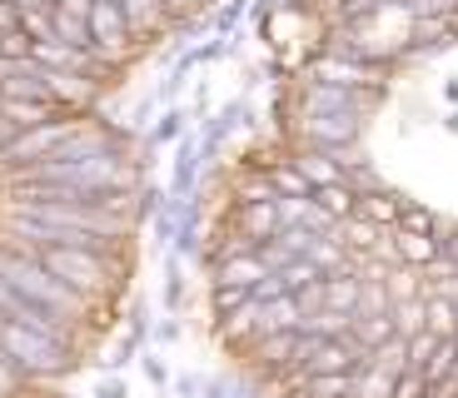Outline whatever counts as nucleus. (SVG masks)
<instances>
[{
    "instance_id": "nucleus-1",
    "label": "nucleus",
    "mask_w": 458,
    "mask_h": 398,
    "mask_svg": "<svg viewBox=\"0 0 458 398\" xmlns=\"http://www.w3.org/2000/svg\"><path fill=\"white\" fill-rule=\"evenodd\" d=\"M0 279H5L21 299H30L35 309L65 318V324H81V318L90 314V299H81L70 284H60L55 274L35 259L30 250H15V244L11 250H0Z\"/></svg>"
},
{
    "instance_id": "nucleus-2",
    "label": "nucleus",
    "mask_w": 458,
    "mask_h": 398,
    "mask_svg": "<svg viewBox=\"0 0 458 398\" xmlns=\"http://www.w3.org/2000/svg\"><path fill=\"white\" fill-rule=\"evenodd\" d=\"M0 353L21 368L25 378H65L75 374V339H60L46 329H25V324H0Z\"/></svg>"
},
{
    "instance_id": "nucleus-3",
    "label": "nucleus",
    "mask_w": 458,
    "mask_h": 398,
    "mask_svg": "<svg viewBox=\"0 0 458 398\" xmlns=\"http://www.w3.org/2000/svg\"><path fill=\"white\" fill-rule=\"evenodd\" d=\"M35 259L55 274L60 284H70L81 299H105L114 289V274H120V254L110 250H75V244H55V250H30Z\"/></svg>"
},
{
    "instance_id": "nucleus-4",
    "label": "nucleus",
    "mask_w": 458,
    "mask_h": 398,
    "mask_svg": "<svg viewBox=\"0 0 458 398\" xmlns=\"http://www.w3.org/2000/svg\"><path fill=\"white\" fill-rule=\"evenodd\" d=\"M75 120H65V114H55V120H46V125H30V130H15V135L0 140V170H30V165H40V159H50L60 145H65L70 135H75Z\"/></svg>"
},
{
    "instance_id": "nucleus-5",
    "label": "nucleus",
    "mask_w": 458,
    "mask_h": 398,
    "mask_svg": "<svg viewBox=\"0 0 458 398\" xmlns=\"http://www.w3.org/2000/svg\"><path fill=\"white\" fill-rule=\"evenodd\" d=\"M369 105H374V90H349V85L304 80V90H299V120L304 114H364Z\"/></svg>"
},
{
    "instance_id": "nucleus-6",
    "label": "nucleus",
    "mask_w": 458,
    "mask_h": 398,
    "mask_svg": "<svg viewBox=\"0 0 458 398\" xmlns=\"http://www.w3.org/2000/svg\"><path fill=\"white\" fill-rule=\"evenodd\" d=\"M299 135L314 149L344 155V149H354L359 135H364V114H304V120H299Z\"/></svg>"
},
{
    "instance_id": "nucleus-7",
    "label": "nucleus",
    "mask_w": 458,
    "mask_h": 398,
    "mask_svg": "<svg viewBox=\"0 0 458 398\" xmlns=\"http://www.w3.org/2000/svg\"><path fill=\"white\" fill-rule=\"evenodd\" d=\"M234 229L250 244L279 234V199H234Z\"/></svg>"
},
{
    "instance_id": "nucleus-8",
    "label": "nucleus",
    "mask_w": 458,
    "mask_h": 398,
    "mask_svg": "<svg viewBox=\"0 0 458 398\" xmlns=\"http://www.w3.org/2000/svg\"><path fill=\"white\" fill-rule=\"evenodd\" d=\"M264 259L254 254V244L250 250H234V254H225V259H215V284H234V289H250L254 294V284L264 279Z\"/></svg>"
},
{
    "instance_id": "nucleus-9",
    "label": "nucleus",
    "mask_w": 458,
    "mask_h": 398,
    "mask_svg": "<svg viewBox=\"0 0 458 398\" xmlns=\"http://www.w3.org/2000/svg\"><path fill=\"white\" fill-rule=\"evenodd\" d=\"M294 343H299V329H289V334H254L250 353H254V364H259L264 374H284V368H294Z\"/></svg>"
},
{
    "instance_id": "nucleus-10",
    "label": "nucleus",
    "mask_w": 458,
    "mask_h": 398,
    "mask_svg": "<svg viewBox=\"0 0 458 398\" xmlns=\"http://www.w3.org/2000/svg\"><path fill=\"white\" fill-rule=\"evenodd\" d=\"M95 95H100V85H95L90 75H75V70H50V100H55L65 114L95 105Z\"/></svg>"
},
{
    "instance_id": "nucleus-11",
    "label": "nucleus",
    "mask_w": 458,
    "mask_h": 398,
    "mask_svg": "<svg viewBox=\"0 0 458 398\" xmlns=\"http://www.w3.org/2000/svg\"><path fill=\"white\" fill-rule=\"evenodd\" d=\"M359 289H364L359 264H344V269L324 274V309H334V314H354V309H359Z\"/></svg>"
},
{
    "instance_id": "nucleus-12",
    "label": "nucleus",
    "mask_w": 458,
    "mask_h": 398,
    "mask_svg": "<svg viewBox=\"0 0 458 398\" xmlns=\"http://www.w3.org/2000/svg\"><path fill=\"white\" fill-rule=\"evenodd\" d=\"M289 159H294V170L304 174V180H310L314 190H319V184H339V180H344V165H339V155H334V149L299 145Z\"/></svg>"
},
{
    "instance_id": "nucleus-13",
    "label": "nucleus",
    "mask_w": 458,
    "mask_h": 398,
    "mask_svg": "<svg viewBox=\"0 0 458 398\" xmlns=\"http://www.w3.org/2000/svg\"><path fill=\"white\" fill-rule=\"evenodd\" d=\"M215 334L229 343V349H244V343H254V334H259V299H244L234 314L215 318Z\"/></svg>"
},
{
    "instance_id": "nucleus-14",
    "label": "nucleus",
    "mask_w": 458,
    "mask_h": 398,
    "mask_svg": "<svg viewBox=\"0 0 458 398\" xmlns=\"http://www.w3.org/2000/svg\"><path fill=\"white\" fill-rule=\"evenodd\" d=\"M438 254H444V239L438 234H413V229H399V234H394V259L409 264V269H428Z\"/></svg>"
},
{
    "instance_id": "nucleus-15",
    "label": "nucleus",
    "mask_w": 458,
    "mask_h": 398,
    "mask_svg": "<svg viewBox=\"0 0 458 398\" xmlns=\"http://www.w3.org/2000/svg\"><path fill=\"white\" fill-rule=\"evenodd\" d=\"M339 219H329L319 205L310 199H279V229H310V234H329Z\"/></svg>"
},
{
    "instance_id": "nucleus-16",
    "label": "nucleus",
    "mask_w": 458,
    "mask_h": 398,
    "mask_svg": "<svg viewBox=\"0 0 458 398\" xmlns=\"http://www.w3.org/2000/svg\"><path fill=\"white\" fill-rule=\"evenodd\" d=\"M199 165H205V155H199V135H184V140H180V149H174L170 194H195V184H199Z\"/></svg>"
},
{
    "instance_id": "nucleus-17",
    "label": "nucleus",
    "mask_w": 458,
    "mask_h": 398,
    "mask_svg": "<svg viewBox=\"0 0 458 398\" xmlns=\"http://www.w3.org/2000/svg\"><path fill=\"white\" fill-rule=\"evenodd\" d=\"M55 114H65V110H55L46 100H11V95H0V120L11 125V135L15 130H30V125H46Z\"/></svg>"
},
{
    "instance_id": "nucleus-18",
    "label": "nucleus",
    "mask_w": 458,
    "mask_h": 398,
    "mask_svg": "<svg viewBox=\"0 0 458 398\" xmlns=\"http://www.w3.org/2000/svg\"><path fill=\"white\" fill-rule=\"evenodd\" d=\"M299 318H304L299 299L279 294V299H269V304H259V334H289V329H299Z\"/></svg>"
},
{
    "instance_id": "nucleus-19",
    "label": "nucleus",
    "mask_w": 458,
    "mask_h": 398,
    "mask_svg": "<svg viewBox=\"0 0 458 398\" xmlns=\"http://www.w3.org/2000/svg\"><path fill=\"white\" fill-rule=\"evenodd\" d=\"M314 205H319L329 219H349V215H359V190H354L349 180L319 184V190H314Z\"/></svg>"
},
{
    "instance_id": "nucleus-20",
    "label": "nucleus",
    "mask_w": 458,
    "mask_h": 398,
    "mask_svg": "<svg viewBox=\"0 0 458 398\" xmlns=\"http://www.w3.org/2000/svg\"><path fill=\"white\" fill-rule=\"evenodd\" d=\"M120 11H125V21H130V35H155L170 21V11H165L160 0H120Z\"/></svg>"
},
{
    "instance_id": "nucleus-21",
    "label": "nucleus",
    "mask_w": 458,
    "mask_h": 398,
    "mask_svg": "<svg viewBox=\"0 0 458 398\" xmlns=\"http://www.w3.org/2000/svg\"><path fill=\"white\" fill-rule=\"evenodd\" d=\"M264 174H269V184H275L279 199H310L314 194V184L294 170V159H275V165H264Z\"/></svg>"
},
{
    "instance_id": "nucleus-22",
    "label": "nucleus",
    "mask_w": 458,
    "mask_h": 398,
    "mask_svg": "<svg viewBox=\"0 0 458 398\" xmlns=\"http://www.w3.org/2000/svg\"><path fill=\"white\" fill-rule=\"evenodd\" d=\"M349 339L359 349H378L384 339H394V318L389 314H354L349 318Z\"/></svg>"
},
{
    "instance_id": "nucleus-23",
    "label": "nucleus",
    "mask_w": 458,
    "mask_h": 398,
    "mask_svg": "<svg viewBox=\"0 0 458 398\" xmlns=\"http://www.w3.org/2000/svg\"><path fill=\"white\" fill-rule=\"evenodd\" d=\"M424 329L438 334V339H458V318L448 294H424Z\"/></svg>"
},
{
    "instance_id": "nucleus-24",
    "label": "nucleus",
    "mask_w": 458,
    "mask_h": 398,
    "mask_svg": "<svg viewBox=\"0 0 458 398\" xmlns=\"http://www.w3.org/2000/svg\"><path fill=\"white\" fill-rule=\"evenodd\" d=\"M399 209H403V199H399L394 190H369V194H359V215L374 219V224H399Z\"/></svg>"
},
{
    "instance_id": "nucleus-25",
    "label": "nucleus",
    "mask_w": 458,
    "mask_h": 398,
    "mask_svg": "<svg viewBox=\"0 0 458 398\" xmlns=\"http://www.w3.org/2000/svg\"><path fill=\"white\" fill-rule=\"evenodd\" d=\"M369 364L374 368H384V374H409V339H399V334H394V339H384L378 343V349H369Z\"/></svg>"
},
{
    "instance_id": "nucleus-26",
    "label": "nucleus",
    "mask_w": 458,
    "mask_h": 398,
    "mask_svg": "<svg viewBox=\"0 0 458 398\" xmlns=\"http://www.w3.org/2000/svg\"><path fill=\"white\" fill-rule=\"evenodd\" d=\"M389 318H394V334H399V339H413V334H424V294L394 299Z\"/></svg>"
},
{
    "instance_id": "nucleus-27",
    "label": "nucleus",
    "mask_w": 458,
    "mask_h": 398,
    "mask_svg": "<svg viewBox=\"0 0 458 398\" xmlns=\"http://www.w3.org/2000/svg\"><path fill=\"white\" fill-rule=\"evenodd\" d=\"M184 120H190V114L180 110V105H165V114L160 120H149V145H180L184 140Z\"/></svg>"
},
{
    "instance_id": "nucleus-28",
    "label": "nucleus",
    "mask_w": 458,
    "mask_h": 398,
    "mask_svg": "<svg viewBox=\"0 0 458 398\" xmlns=\"http://www.w3.org/2000/svg\"><path fill=\"white\" fill-rule=\"evenodd\" d=\"M349 318L354 314H334V309H314V314L299 318V334H319V339H339L349 334Z\"/></svg>"
},
{
    "instance_id": "nucleus-29",
    "label": "nucleus",
    "mask_w": 458,
    "mask_h": 398,
    "mask_svg": "<svg viewBox=\"0 0 458 398\" xmlns=\"http://www.w3.org/2000/svg\"><path fill=\"white\" fill-rule=\"evenodd\" d=\"M349 398H394V374H384L374 364L354 368V394Z\"/></svg>"
},
{
    "instance_id": "nucleus-30",
    "label": "nucleus",
    "mask_w": 458,
    "mask_h": 398,
    "mask_svg": "<svg viewBox=\"0 0 458 398\" xmlns=\"http://www.w3.org/2000/svg\"><path fill=\"white\" fill-rule=\"evenodd\" d=\"M454 359H458V339H438V349L428 353V364L419 368V374L428 378V388L448 384V374H454Z\"/></svg>"
},
{
    "instance_id": "nucleus-31",
    "label": "nucleus",
    "mask_w": 458,
    "mask_h": 398,
    "mask_svg": "<svg viewBox=\"0 0 458 398\" xmlns=\"http://www.w3.org/2000/svg\"><path fill=\"white\" fill-rule=\"evenodd\" d=\"M279 279H284V294H299V289H310V284H319L324 279V269L314 259H289L284 269H275Z\"/></svg>"
},
{
    "instance_id": "nucleus-32",
    "label": "nucleus",
    "mask_w": 458,
    "mask_h": 398,
    "mask_svg": "<svg viewBox=\"0 0 458 398\" xmlns=\"http://www.w3.org/2000/svg\"><path fill=\"white\" fill-rule=\"evenodd\" d=\"M399 229H413V234H438V215H434L428 205H413V199H403Z\"/></svg>"
},
{
    "instance_id": "nucleus-33",
    "label": "nucleus",
    "mask_w": 458,
    "mask_h": 398,
    "mask_svg": "<svg viewBox=\"0 0 458 398\" xmlns=\"http://www.w3.org/2000/svg\"><path fill=\"white\" fill-rule=\"evenodd\" d=\"M140 374H145L149 384L160 388V394H170V384H174V378H170V368L160 364V353H155V349H140Z\"/></svg>"
},
{
    "instance_id": "nucleus-34",
    "label": "nucleus",
    "mask_w": 458,
    "mask_h": 398,
    "mask_svg": "<svg viewBox=\"0 0 458 398\" xmlns=\"http://www.w3.org/2000/svg\"><path fill=\"white\" fill-rule=\"evenodd\" d=\"M244 299H254L250 289H234V284H215V294H209V304H215V318L234 314V309H240Z\"/></svg>"
},
{
    "instance_id": "nucleus-35",
    "label": "nucleus",
    "mask_w": 458,
    "mask_h": 398,
    "mask_svg": "<svg viewBox=\"0 0 458 398\" xmlns=\"http://www.w3.org/2000/svg\"><path fill=\"white\" fill-rule=\"evenodd\" d=\"M394 398H434V388H428V378L419 368H409V374L394 378Z\"/></svg>"
},
{
    "instance_id": "nucleus-36",
    "label": "nucleus",
    "mask_w": 458,
    "mask_h": 398,
    "mask_svg": "<svg viewBox=\"0 0 458 398\" xmlns=\"http://www.w3.org/2000/svg\"><path fill=\"white\" fill-rule=\"evenodd\" d=\"M30 46H35V40L21 30V25H15V30L0 35V60H25V55H30Z\"/></svg>"
},
{
    "instance_id": "nucleus-37",
    "label": "nucleus",
    "mask_w": 458,
    "mask_h": 398,
    "mask_svg": "<svg viewBox=\"0 0 458 398\" xmlns=\"http://www.w3.org/2000/svg\"><path fill=\"white\" fill-rule=\"evenodd\" d=\"M434 349H438V334H428V329L413 334V339H409V368H424Z\"/></svg>"
},
{
    "instance_id": "nucleus-38",
    "label": "nucleus",
    "mask_w": 458,
    "mask_h": 398,
    "mask_svg": "<svg viewBox=\"0 0 458 398\" xmlns=\"http://www.w3.org/2000/svg\"><path fill=\"white\" fill-rule=\"evenodd\" d=\"M21 384H25V374L5 359V353H0V398H15V394H21Z\"/></svg>"
},
{
    "instance_id": "nucleus-39",
    "label": "nucleus",
    "mask_w": 458,
    "mask_h": 398,
    "mask_svg": "<svg viewBox=\"0 0 458 398\" xmlns=\"http://www.w3.org/2000/svg\"><path fill=\"white\" fill-rule=\"evenodd\" d=\"M90 398H130V384L120 374H105L100 384H95V394Z\"/></svg>"
},
{
    "instance_id": "nucleus-40",
    "label": "nucleus",
    "mask_w": 458,
    "mask_h": 398,
    "mask_svg": "<svg viewBox=\"0 0 458 398\" xmlns=\"http://www.w3.org/2000/svg\"><path fill=\"white\" fill-rule=\"evenodd\" d=\"M165 205V190H140V205H135V219H155V209Z\"/></svg>"
},
{
    "instance_id": "nucleus-41",
    "label": "nucleus",
    "mask_w": 458,
    "mask_h": 398,
    "mask_svg": "<svg viewBox=\"0 0 458 398\" xmlns=\"http://www.w3.org/2000/svg\"><path fill=\"white\" fill-rule=\"evenodd\" d=\"M180 339V324L174 318H160V324H149V343H174Z\"/></svg>"
},
{
    "instance_id": "nucleus-42",
    "label": "nucleus",
    "mask_w": 458,
    "mask_h": 398,
    "mask_svg": "<svg viewBox=\"0 0 458 398\" xmlns=\"http://www.w3.org/2000/svg\"><path fill=\"white\" fill-rule=\"evenodd\" d=\"M199 384H205V378H195V374H184V378H174V394H180V398H199Z\"/></svg>"
},
{
    "instance_id": "nucleus-43",
    "label": "nucleus",
    "mask_w": 458,
    "mask_h": 398,
    "mask_svg": "<svg viewBox=\"0 0 458 398\" xmlns=\"http://www.w3.org/2000/svg\"><path fill=\"white\" fill-rule=\"evenodd\" d=\"M199 398H229V378H205V384H199Z\"/></svg>"
},
{
    "instance_id": "nucleus-44",
    "label": "nucleus",
    "mask_w": 458,
    "mask_h": 398,
    "mask_svg": "<svg viewBox=\"0 0 458 398\" xmlns=\"http://www.w3.org/2000/svg\"><path fill=\"white\" fill-rule=\"evenodd\" d=\"M15 25H21V11H15L11 0H0V35H5V30H15Z\"/></svg>"
},
{
    "instance_id": "nucleus-45",
    "label": "nucleus",
    "mask_w": 458,
    "mask_h": 398,
    "mask_svg": "<svg viewBox=\"0 0 458 398\" xmlns=\"http://www.w3.org/2000/svg\"><path fill=\"white\" fill-rule=\"evenodd\" d=\"M160 5H165V11H170V15H184V11H195L199 0H160Z\"/></svg>"
},
{
    "instance_id": "nucleus-46",
    "label": "nucleus",
    "mask_w": 458,
    "mask_h": 398,
    "mask_svg": "<svg viewBox=\"0 0 458 398\" xmlns=\"http://www.w3.org/2000/svg\"><path fill=\"white\" fill-rule=\"evenodd\" d=\"M444 30H448V35H458V5H454V11L444 15Z\"/></svg>"
},
{
    "instance_id": "nucleus-47",
    "label": "nucleus",
    "mask_w": 458,
    "mask_h": 398,
    "mask_svg": "<svg viewBox=\"0 0 458 398\" xmlns=\"http://www.w3.org/2000/svg\"><path fill=\"white\" fill-rule=\"evenodd\" d=\"M5 135H11V130H0V140H5Z\"/></svg>"
},
{
    "instance_id": "nucleus-48",
    "label": "nucleus",
    "mask_w": 458,
    "mask_h": 398,
    "mask_svg": "<svg viewBox=\"0 0 458 398\" xmlns=\"http://www.w3.org/2000/svg\"><path fill=\"white\" fill-rule=\"evenodd\" d=\"M0 130H5V125H0Z\"/></svg>"
}]
</instances>
